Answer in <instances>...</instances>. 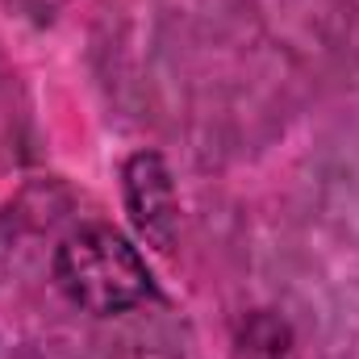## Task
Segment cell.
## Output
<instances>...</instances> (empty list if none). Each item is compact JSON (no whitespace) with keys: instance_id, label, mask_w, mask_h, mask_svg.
<instances>
[{"instance_id":"obj_1","label":"cell","mask_w":359,"mask_h":359,"mask_svg":"<svg viewBox=\"0 0 359 359\" xmlns=\"http://www.w3.org/2000/svg\"><path fill=\"white\" fill-rule=\"evenodd\" d=\"M55 280L92 313H126L151 297V271L142 255L109 226L76 230L55 255Z\"/></svg>"},{"instance_id":"obj_2","label":"cell","mask_w":359,"mask_h":359,"mask_svg":"<svg viewBox=\"0 0 359 359\" xmlns=\"http://www.w3.org/2000/svg\"><path fill=\"white\" fill-rule=\"evenodd\" d=\"M126 201L134 222L142 226L147 238L155 243H172L176 230V192H172V176L163 168L159 155H138L126 168Z\"/></svg>"}]
</instances>
